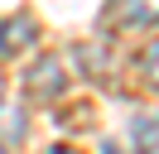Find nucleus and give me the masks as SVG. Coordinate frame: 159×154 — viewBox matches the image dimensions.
Wrapping results in <instances>:
<instances>
[{
  "mask_svg": "<svg viewBox=\"0 0 159 154\" xmlns=\"http://www.w3.org/2000/svg\"><path fill=\"white\" fill-rule=\"evenodd\" d=\"M135 140H140V154H159V116L135 120Z\"/></svg>",
  "mask_w": 159,
  "mask_h": 154,
  "instance_id": "obj_4",
  "label": "nucleus"
},
{
  "mask_svg": "<svg viewBox=\"0 0 159 154\" xmlns=\"http://www.w3.org/2000/svg\"><path fill=\"white\" fill-rule=\"evenodd\" d=\"M48 154H77V149H48Z\"/></svg>",
  "mask_w": 159,
  "mask_h": 154,
  "instance_id": "obj_6",
  "label": "nucleus"
},
{
  "mask_svg": "<svg viewBox=\"0 0 159 154\" xmlns=\"http://www.w3.org/2000/svg\"><path fill=\"white\" fill-rule=\"evenodd\" d=\"M140 77H145L149 87H159V43L145 48V58H140Z\"/></svg>",
  "mask_w": 159,
  "mask_h": 154,
  "instance_id": "obj_5",
  "label": "nucleus"
},
{
  "mask_svg": "<svg viewBox=\"0 0 159 154\" xmlns=\"http://www.w3.org/2000/svg\"><path fill=\"white\" fill-rule=\"evenodd\" d=\"M0 154H10V149H5V144H0Z\"/></svg>",
  "mask_w": 159,
  "mask_h": 154,
  "instance_id": "obj_8",
  "label": "nucleus"
},
{
  "mask_svg": "<svg viewBox=\"0 0 159 154\" xmlns=\"http://www.w3.org/2000/svg\"><path fill=\"white\" fill-rule=\"evenodd\" d=\"M101 24L116 29H135V24H159V0H111Z\"/></svg>",
  "mask_w": 159,
  "mask_h": 154,
  "instance_id": "obj_2",
  "label": "nucleus"
},
{
  "mask_svg": "<svg viewBox=\"0 0 159 154\" xmlns=\"http://www.w3.org/2000/svg\"><path fill=\"white\" fill-rule=\"evenodd\" d=\"M34 38H39V29H34V19H0V58L15 53V48H29Z\"/></svg>",
  "mask_w": 159,
  "mask_h": 154,
  "instance_id": "obj_3",
  "label": "nucleus"
},
{
  "mask_svg": "<svg viewBox=\"0 0 159 154\" xmlns=\"http://www.w3.org/2000/svg\"><path fill=\"white\" fill-rule=\"evenodd\" d=\"M29 87V101H53V96L68 92V77H63V58H39V63L24 72Z\"/></svg>",
  "mask_w": 159,
  "mask_h": 154,
  "instance_id": "obj_1",
  "label": "nucleus"
},
{
  "mask_svg": "<svg viewBox=\"0 0 159 154\" xmlns=\"http://www.w3.org/2000/svg\"><path fill=\"white\" fill-rule=\"evenodd\" d=\"M106 154H120V149H116V144H111V149H106Z\"/></svg>",
  "mask_w": 159,
  "mask_h": 154,
  "instance_id": "obj_7",
  "label": "nucleus"
}]
</instances>
